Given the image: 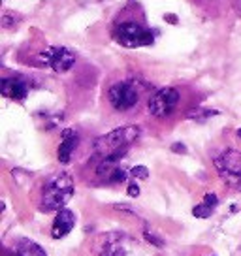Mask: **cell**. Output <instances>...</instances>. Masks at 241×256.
I'll use <instances>...</instances> for the list:
<instances>
[{"label":"cell","mask_w":241,"mask_h":256,"mask_svg":"<svg viewBox=\"0 0 241 256\" xmlns=\"http://www.w3.org/2000/svg\"><path fill=\"white\" fill-rule=\"evenodd\" d=\"M113 40L126 49L145 48L153 46L154 34L151 28H147L142 19H117L112 30Z\"/></svg>","instance_id":"1"},{"label":"cell","mask_w":241,"mask_h":256,"mask_svg":"<svg viewBox=\"0 0 241 256\" xmlns=\"http://www.w3.org/2000/svg\"><path fill=\"white\" fill-rule=\"evenodd\" d=\"M74 196V181L68 174L53 176L42 190L40 206L44 211H60L72 200Z\"/></svg>","instance_id":"2"},{"label":"cell","mask_w":241,"mask_h":256,"mask_svg":"<svg viewBox=\"0 0 241 256\" xmlns=\"http://www.w3.org/2000/svg\"><path fill=\"white\" fill-rule=\"evenodd\" d=\"M140 138V128L138 126H122L117 130H112L110 134L100 136L94 142V152L98 156H112L117 152H126L128 145H132Z\"/></svg>","instance_id":"3"},{"label":"cell","mask_w":241,"mask_h":256,"mask_svg":"<svg viewBox=\"0 0 241 256\" xmlns=\"http://www.w3.org/2000/svg\"><path fill=\"white\" fill-rule=\"evenodd\" d=\"M108 100L113 110L128 112L140 102V88L134 81H117L108 90Z\"/></svg>","instance_id":"4"},{"label":"cell","mask_w":241,"mask_h":256,"mask_svg":"<svg viewBox=\"0 0 241 256\" xmlns=\"http://www.w3.org/2000/svg\"><path fill=\"white\" fill-rule=\"evenodd\" d=\"M215 168L226 184L241 188V154L234 149L220 152L215 158Z\"/></svg>","instance_id":"5"},{"label":"cell","mask_w":241,"mask_h":256,"mask_svg":"<svg viewBox=\"0 0 241 256\" xmlns=\"http://www.w3.org/2000/svg\"><path fill=\"white\" fill-rule=\"evenodd\" d=\"M181 100V94L176 87H164L158 88L151 98H149V113L156 117V119H164V117H170L172 113L176 112L177 104Z\"/></svg>","instance_id":"6"},{"label":"cell","mask_w":241,"mask_h":256,"mask_svg":"<svg viewBox=\"0 0 241 256\" xmlns=\"http://www.w3.org/2000/svg\"><path fill=\"white\" fill-rule=\"evenodd\" d=\"M42 60L44 64H48L51 70H55L56 74H64L76 64V55L68 48H48L42 53Z\"/></svg>","instance_id":"7"},{"label":"cell","mask_w":241,"mask_h":256,"mask_svg":"<svg viewBox=\"0 0 241 256\" xmlns=\"http://www.w3.org/2000/svg\"><path fill=\"white\" fill-rule=\"evenodd\" d=\"M134 252V243L124 234H108L100 241V256H130Z\"/></svg>","instance_id":"8"},{"label":"cell","mask_w":241,"mask_h":256,"mask_svg":"<svg viewBox=\"0 0 241 256\" xmlns=\"http://www.w3.org/2000/svg\"><path fill=\"white\" fill-rule=\"evenodd\" d=\"M78 145H80L78 132L72 130V128H66L64 132H62V142H60L58 151H56L58 162H60V164H68V162L72 160V154H74V151L78 149Z\"/></svg>","instance_id":"9"},{"label":"cell","mask_w":241,"mask_h":256,"mask_svg":"<svg viewBox=\"0 0 241 256\" xmlns=\"http://www.w3.org/2000/svg\"><path fill=\"white\" fill-rule=\"evenodd\" d=\"M76 226V215H74L70 209H60L56 213L55 220H53V228H51V236L55 240H60L74 230Z\"/></svg>","instance_id":"10"},{"label":"cell","mask_w":241,"mask_h":256,"mask_svg":"<svg viewBox=\"0 0 241 256\" xmlns=\"http://www.w3.org/2000/svg\"><path fill=\"white\" fill-rule=\"evenodd\" d=\"M2 94L12 100H24L28 96V83L23 78H4L2 80Z\"/></svg>","instance_id":"11"},{"label":"cell","mask_w":241,"mask_h":256,"mask_svg":"<svg viewBox=\"0 0 241 256\" xmlns=\"http://www.w3.org/2000/svg\"><path fill=\"white\" fill-rule=\"evenodd\" d=\"M17 254L19 256H48L44 248L30 240H21L17 243Z\"/></svg>","instance_id":"12"},{"label":"cell","mask_w":241,"mask_h":256,"mask_svg":"<svg viewBox=\"0 0 241 256\" xmlns=\"http://www.w3.org/2000/svg\"><path fill=\"white\" fill-rule=\"evenodd\" d=\"M23 21V17L19 16V14H14V12H4V16L0 19V23L4 28H14L16 24H19Z\"/></svg>","instance_id":"13"},{"label":"cell","mask_w":241,"mask_h":256,"mask_svg":"<svg viewBox=\"0 0 241 256\" xmlns=\"http://www.w3.org/2000/svg\"><path fill=\"white\" fill-rule=\"evenodd\" d=\"M213 211H215V209L209 208L208 204H204V202H202L200 206H196V208L192 209V215L198 216V218H208V216L213 215Z\"/></svg>","instance_id":"14"},{"label":"cell","mask_w":241,"mask_h":256,"mask_svg":"<svg viewBox=\"0 0 241 256\" xmlns=\"http://www.w3.org/2000/svg\"><path fill=\"white\" fill-rule=\"evenodd\" d=\"M124 179H126V172H124L122 168H119V166L113 170L110 176L106 177V181H108V183H122Z\"/></svg>","instance_id":"15"},{"label":"cell","mask_w":241,"mask_h":256,"mask_svg":"<svg viewBox=\"0 0 241 256\" xmlns=\"http://www.w3.org/2000/svg\"><path fill=\"white\" fill-rule=\"evenodd\" d=\"M218 112H215V110H196V112L188 113V117L190 119H198V120H204L208 119V117H211V115H217Z\"/></svg>","instance_id":"16"},{"label":"cell","mask_w":241,"mask_h":256,"mask_svg":"<svg viewBox=\"0 0 241 256\" xmlns=\"http://www.w3.org/2000/svg\"><path fill=\"white\" fill-rule=\"evenodd\" d=\"M130 174H132V177H138V179H147L149 177V170L145 168V166H136V168L130 170Z\"/></svg>","instance_id":"17"},{"label":"cell","mask_w":241,"mask_h":256,"mask_svg":"<svg viewBox=\"0 0 241 256\" xmlns=\"http://www.w3.org/2000/svg\"><path fill=\"white\" fill-rule=\"evenodd\" d=\"M144 236H145V240L149 241V243H153V245H156V247H164V241L162 240H158L156 236H153V234L149 232V230H145L144 232Z\"/></svg>","instance_id":"18"},{"label":"cell","mask_w":241,"mask_h":256,"mask_svg":"<svg viewBox=\"0 0 241 256\" xmlns=\"http://www.w3.org/2000/svg\"><path fill=\"white\" fill-rule=\"evenodd\" d=\"M204 204H208L209 208L215 209V208H217V204H218V198L213 194V192H208V194L204 196Z\"/></svg>","instance_id":"19"},{"label":"cell","mask_w":241,"mask_h":256,"mask_svg":"<svg viewBox=\"0 0 241 256\" xmlns=\"http://www.w3.org/2000/svg\"><path fill=\"white\" fill-rule=\"evenodd\" d=\"M128 196H132V198L140 196V186H138L136 183H130L128 184Z\"/></svg>","instance_id":"20"},{"label":"cell","mask_w":241,"mask_h":256,"mask_svg":"<svg viewBox=\"0 0 241 256\" xmlns=\"http://www.w3.org/2000/svg\"><path fill=\"white\" fill-rule=\"evenodd\" d=\"M172 151L174 152H186V147L183 144H174L172 145Z\"/></svg>","instance_id":"21"},{"label":"cell","mask_w":241,"mask_h":256,"mask_svg":"<svg viewBox=\"0 0 241 256\" xmlns=\"http://www.w3.org/2000/svg\"><path fill=\"white\" fill-rule=\"evenodd\" d=\"M166 19H168L170 23H177V19H176V16H172V14H170V16H166Z\"/></svg>","instance_id":"22"},{"label":"cell","mask_w":241,"mask_h":256,"mask_svg":"<svg viewBox=\"0 0 241 256\" xmlns=\"http://www.w3.org/2000/svg\"><path fill=\"white\" fill-rule=\"evenodd\" d=\"M238 138H240V140H241V128H240V130H238Z\"/></svg>","instance_id":"23"}]
</instances>
